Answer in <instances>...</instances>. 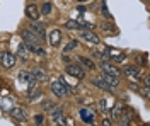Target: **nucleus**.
<instances>
[{
	"label": "nucleus",
	"instance_id": "obj_1",
	"mask_svg": "<svg viewBox=\"0 0 150 126\" xmlns=\"http://www.w3.org/2000/svg\"><path fill=\"white\" fill-rule=\"evenodd\" d=\"M21 36H22V39H24V43L28 44L29 51H33V48L38 46V44H39V41H41V39L38 38L33 31H29V29H24L22 32H21Z\"/></svg>",
	"mask_w": 150,
	"mask_h": 126
},
{
	"label": "nucleus",
	"instance_id": "obj_2",
	"mask_svg": "<svg viewBox=\"0 0 150 126\" xmlns=\"http://www.w3.org/2000/svg\"><path fill=\"white\" fill-rule=\"evenodd\" d=\"M51 92H53L56 97H65L67 94H68V89H67V85L63 84V80H55V82L51 84Z\"/></svg>",
	"mask_w": 150,
	"mask_h": 126
},
{
	"label": "nucleus",
	"instance_id": "obj_3",
	"mask_svg": "<svg viewBox=\"0 0 150 126\" xmlns=\"http://www.w3.org/2000/svg\"><path fill=\"white\" fill-rule=\"evenodd\" d=\"M65 72L68 73V75H72V77L75 78H85V72H84V68L80 67V65H67L65 68Z\"/></svg>",
	"mask_w": 150,
	"mask_h": 126
},
{
	"label": "nucleus",
	"instance_id": "obj_4",
	"mask_svg": "<svg viewBox=\"0 0 150 126\" xmlns=\"http://www.w3.org/2000/svg\"><path fill=\"white\" fill-rule=\"evenodd\" d=\"M125 75L130 77L131 80H140L142 77V68L140 67H135V65H128L125 68Z\"/></svg>",
	"mask_w": 150,
	"mask_h": 126
},
{
	"label": "nucleus",
	"instance_id": "obj_5",
	"mask_svg": "<svg viewBox=\"0 0 150 126\" xmlns=\"http://www.w3.org/2000/svg\"><path fill=\"white\" fill-rule=\"evenodd\" d=\"M10 118H12L14 121H17V123H24V121L28 119V114H26L24 109H21V107H14V109H10Z\"/></svg>",
	"mask_w": 150,
	"mask_h": 126
},
{
	"label": "nucleus",
	"instance_id": "obj_6",
	"mask_svg": "<svg viewBox=\"0 0 150 126\" xmlns=\"http://www.w3.org/2000/svg\"><path fill=\"white\" fill-rule=\"evenodd\" d=\"M31 31H33L34 34H38V38L41 39V41H45V38H46V29H45L43 24H39L38 20H33V24H31Z\"/></svg>",
	"mask_w": 150,
	"mask_h": 126
},
{
	"label": "nucleus",
	"instance_id": "obj_7",
	"mask_svg": "<svg viewBox=\"0 0 150 126\" xmlns=\"http://www.w3.org/2000/svg\"><path fill=\"white\" fill-rule=\"evenodd\" d=\"M14 63H16V56H14L10 51H4V53H2V65L5 68H12Z\"/></svg>",
	"mask_w": 150,
	"mask_h": 126
},
{
	"label": "nucleus",
	"instance_id": "obj_8",
	"mask_svg": "<svg viewBox=\"0 0 150 126\" xmlns=\"http://www.w3.org/2000/svg\"><path fill=\"white\" fill-rule=\"evenodd\" d=\"M19 80H21V82H24V84L33 85V84H34V75H33V72L21 70V72H19Z\"/></svg>",
	"mask_w": 150,
	"mask_h": 126
},
{
	"label": "nucleus",
	"instance_id": "obj_9",
	"mask_svg": "<svg viewBox=\"0 0 150 126\" xmlns=\"http://www.w3.org/2000/svg\"><path fill=\"white\" fill-rule=\"evenodd\" d=\"M39 14H41V10L38 9L34 4H31V5H28V7H26V15H28L29 19L38 20V19H39Z\"/></svg>",
	"mask_w": 150,
	"mask_h": 126
},
{
	"label": "nucleus",
	"instance_id": "obj_10",
	"mask_svg": "<svg viewBox=\"0 0 150 126\" xmlns=\"http://www.w3.org/2000/svg\"><path fill=\"white\" fill-rule=\"evenodd\" d=\"M101 70H103L104 73H109V75H116V77H120V70L111 65V63H108V61H103L101 63Z\"/></svg>",
	"mask_w": 150,
	"mask_h": 126
},
{
	"label": "nucleus",
	"instance_id": "obj_11",
	"mask_svg": "<svg viewBox=\"0 0 150 126\" xmlns=\"http://www.w3.org/2000/svg\"><path fill=\"white\" fill-rule=\"evenodd\" d=\"M50 43H51V46H58L60 43H62V31L60 29H53L50 32Z\"/></svg>",
	"mask_w": 150,
	"mask_h": 126
},
{
	"label": "nucleus",
	"instance_id": "obj_12",
	"mask_svg": "<svg viewBox=\"0 0 150 126\" xmlns=\"http://www.w3.org/2000/svg\"><path fill=\"white\" fill-rule=\"evenodd\" d=\"M80 118L84 119L87 125H92V123H94V113L91 111V109H87V107L80 109Z\"/></svg>",
	"mask_w": 150,
	"mask_h": 126
},
{
	"label": "nucleus",
	"instance_id": "obj_13",
	"mask_svg": "<svg viewBox=\"0 0 150 126\" xmlns=\"http://www.w3.org/2000/svg\"><path fill=\"white\" fill-rule=\"evenodd\" d=\"M33 75H34V80H38V82H46L48 80V73L43 68H34L33 70Z\"/></svg>",
	"mask_w": 150,
	"mask_h": 126
},
{
	"label": "nucleus",
	"instance_id": "obj_14",
	"mask_svg": "<svg viewBox=\"0 0 150 126\" xmlns=\"http://www.w3.org/2000/svg\"><path fill=\"white\" fill-rule=\"evenodd\" d=\"M17 56L22 60V61H28V58H29V48H28V44H26V43H22V44L19 46Z\"/></svg>",
	"mask_w": 150,
	"mask_h": 126
},
{
	"label": "nucleus",
	"instance_id": "obj_15",
	"mask_svg": "<svg viewBox=\"0 0 150 126\" xmlns=\"http://www.w3.org/2000/svg\"><path fill=\"white\" fill-rule=\"evenodd\" d=\"M103 78L106 80V84H108L109 87H118V85H120V80H118V77H116V75H109V73H104Z\"/></svg>",
	"mask_w": 150,
	"mask_h": 126
},
{
	"label": "nucleus",
	"instance_id": "obj_16",
	"mask_svg": "<svg viewBox=\"0 0 150 126\" xmlns=\"http://www.w3.org/2000/svg\"><path fill=\"white\" fill-rule=\"evenodd\" d=\"M80 38H84L85 41H89V43H94V44H97V43L101 41V39L97 38L94 32H91V31H82V36H80Z\"/></svg>",
	"mask_w": 150,
	"mask_h": 126
},
{
	"label": "nucleus",
	"instance_id": "obj_17",
	"mask_svg": "<svg viewBox=\"0 0 150 126\" xmlns=\"http://www.w3.org/2000/svg\"><path fill=\"white\" fill-rule=\"evenodd\" d=\"M79 63H80V67L87 68V70H94V68H96V63H94L92 60L85 58V56H80V58H79Z\"/></svg>",
	"mask_w": 150,
	"mask_h": 126
},
{
	"label": "nucleus",
	"instance_id": "obj_18",
	"mask_svg": "<svg viewBox=\"0 0 150 126\" xmlns=\"http://www.w3.org/2000/svg\"><path fill=\"white\" fill-rule=\"evenodd\" d=\"M92 84H94V85H97L99 89H103V90H109V89H111L108 84H106V80H104L103 77H99V78L96 77V78L92 80Z\"/></svg>",
	"mask_w": 150,
	"mask_h": 126
},
{
	"label": "nucleus",
	"instance_id": "obj_19",
	"mask_svg": "<svg viewBox=\"0 0 150 126\" xmlns=\"http://www.w3.org/2000/svg\"><path fill=\"white\" fill-rule=\"evenodd\" d=\"M53 119H55V123H60V125H63L65 123V116L62 114V111L60 109H53Z\"/></svg>",
	"mask_w": 150,
	"mask_h": 126
},
{
	"label": "nucleus",
	"instance_id": "obj_20",
	"mask_svg": "<svg viewBox=\"0 0 150 126\" xmlns=\"http://www.w3.org/2000/svg\"><path fill=\"white\" fill-rule=\"evenodd\" d=\"M121 111H123V106L121 104H116V106L112 107V111H111V118L112 119H118V118L121 116Z\"/></svg>",
	"mask_w": 150,
	"mask_h": 126
},
{
	"label": "nucleus",
	"instance_id": "obj_21",
	"mask_svg": "<svg viewBox=\"0 0 150 126\" xmlns=\"http://www.w3.org/2000/svg\"><path fill=\"white\" fill-rule=\"evenodd\" d=\"M65 26L68 27V29H82V24H80V22H77V20H68Z\"/></svg>",
	"mask_w": 150,
	"mask_h": 126
},
{
	"label": "nucleus",
	"instance_id": "obj_22",
	"mask_svg": "<svg viewBox=\"0 0 150 126\" xmlns=\"http://www.w3.org/2000/svg\"><path fill=\"white\" fill-rule=\"evenodd\" d=\"M55 107H56V104L55 102H51V101H46V102L43 104V109H45V111H53Z\"/></svg>",
	"mask_w": 150,
	"mask_h": 126
},
{
	"label": "nucleus",
	"instance_id": "obj_23",
	"mask_svg": "<svg viewBox=\"0 0 150 126\" xmlns=\"http://www.w3.org/2000/svg\"><path fill=\"white\" fill-rule=\"evenodd\" d=\"M101 27H103L104 31H108V32H109V31H112V29H114V26H112L111 22H103V24H101Z\"/></svg>",
	"mask_w": 150,
	"mask_h": 126
},
{
	"label": "nucleus",
	"instance_id": "obj_24",
	"mask_svg": "<svg viewBox=\"0 0 150 126\" xmlns=\"http://www.w3.org/2000/svg\"><path fill=\"white\" fill-rule=\"evenodd\" d=\"M74 48H77V41H72V43H68V44H67V46H65V53H70Z\"/></svg>",
	"mask_w": 150,
	"mask_h": 126
},
{
	"label": "nucleus",
	"instance_id": "obj_25",
	"mask_svg": "<svg viewBox=\"0 0 150 126\" xmlns=\"http://www.w3.org/2000/svg\"><path fill=\"white\" fill-rule=\"evenodd\" d=\"M34 123H36V125H43V123H45V116H43V114H36V116H34Z\"/></svg>",
	"mask_w": 150,
	"mask_h": 126
},
{
	"label": "nucleus",
	"instance_id": "obj_26",
	"mask_svg": "<svg viewBox=\"0 0 150 126\" xmlns=\"http://www.w3.org/2000/svg\"><path fill=\"white\" fill-rule=\"evenodd\" d=\"M41 10H43V14H50V12H51V4H45V5L41 7Z\"/></svg>",
	"mask_w": 150,
	"mask_h": 126
},
{
	"label": "nucleus",
	"instance_id": "obj_27",
	"mask_svg": "<svg viewBox=\"0 0 150 126\" xmlns=\"http://www.w3.org/2000/svg\"><path fill=\"white\" fill-rule=\"evenodd\" d=\"M137 61H140L143 67H147V55H142L140 58H137Z\"/></svg>",
	"mask_w": 150,
	"mask_h": 126
},
{
	"label": "nucleus",
	"instance_id": "obj_28",
	"mask_svg": "<svg viewBox=\"0 0 150 126\" xmlns=\"http://www.w3.org/2000/svg\"><path fill=\"white\" fill-rule=\"evenodd\" d=\"M140 94L143 97H149V85H145L143 89H140Z\"/></svg>",
	"mask_w": 150,
	"mask_h": 126
},
{
	"label": "nucleus",
	"instance_id": "obj_29",
	"mask_svg": "<svg viewBox=\"0 0 150 126\" xmlns=\"http://www.w3.org/2000/svg\"><path fill=\"white\" fill-rule=\"evenodd\" d=\"M101 7H103V14H104V15H106V17H111V14H109V10H108V7H106V4H104V2H103V5H101Z\"/></svg>",
	"mask_w": 150,
	"mask_h": 126
},
{
	"label": "nucleus",
	"instance_id": "obj_30",
	"mask_svg": "<svg viewBox=\"0 0 150 126\" xmlns=\"http://www.w3.org/2000/svg\"><path fill=\"white\" fill-rule=\"evenodd\" d=\"M99 109H101V111H106V109H108V106H106V101H104V99H101V101H99Z\"/></svg>",
	"mask_w": 150,
	"mask_h": 126
},
{
	"label": "nucleus",
	"instance_id": "obj_31",
	"mask_svg": "<svg viewBox=\"0 0 150 126\" xmlns=\"http://www.w3.org/2000/svg\"><path fill=\"white\" fill-rule=\"evenodd\" d=\"M38 96H39V90H34V92H33V94L29 96V99H36Z\"/></svg>",
	"mask_w": 150,
	"mask_h": 126
},
{
	"label": "nucleus",
	"instance_id": "obj_32",
	"mask_svg": "<svg viewBox=\"0 0 150 126\" xmlns=\"http://www.w3.org/2000/svg\"><path fill=\"white\" fill-rule=\"evenodd\" d=\"M143 84H145V85H150V80H149V77H143Z\"/></svg>",
	"mask_w": 150,
	"mask_h": 126
}]
</instances>
